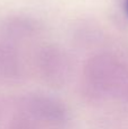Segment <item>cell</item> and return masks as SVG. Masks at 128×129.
Listing matches in <instances>:
<instances>
[{"instance_id":"6da1fadb","label":"cell","mask_w":128,"mask_h":129,"mask_svg":"<svg viewBox=\"0 0 128 129\" xmlns=\"http://www.w3.org/2000/svg\"><path fill=\"white\" fill-rule=\"evenodd\" d=\"M127 10H128V2H127Z\"/></svg>"}]
</instances>
